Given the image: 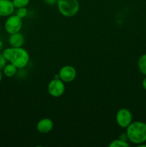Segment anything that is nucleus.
I'll return each instance as SVG.
<instances>
[{
    "label": "nucleus",
    "instance_id": "obj_16",
    "mask_svg": "<svg viewBox=\"0 0 146 147\" xmlns=\"http://www.w3.org/2000/svg\"><path fill=\"white\" fill-rule=\"evenodd\" d=\"M7 60H6L2 53H0V70H2L4 66L7 65Z\"/></svg>",
    "mask_w": 146,
    "mask_h": 147
},
{
    "label": "nucleus",
    "instance_id": "obj_13",
    "mask_svg": "<svg viewBox=\"0 0 146 147\" xmlns=\"http://www.w3.org/2000/svg\"><path fill=\"white\" fill-rule=\"evenodd\" d=\"M110 147H128L130 146V144L127 142V141L122 140L120 139H115L112 141L109 144Z\"/></svg>",
    "mask_w": 146,
    "mask_h": 147
},
{
    "label": "nucleus",
    "instance_id": "obj_6",
    "mask_svg": "<svg viewBox=\"0 0 146 147\" xmlns=\"http://www.w3.org/2000/svg\"><path fill=\"white\" fill-rule=\"evenodd\" d=\"M117 124L123 129H126L133 122L131 111L127 109H121L117 112L115 116Z\"/></svg>",
    "mask_w": 146,
    "mask_h": 147
},
{
    "label": "nucleus",
    "instance_id": "obj_2",
    "mask_svg": "<svg viewBox=\"0 0 146 147\" xmlns=\"http://www.w3.org/2000/svg\"><path fill=\"white\" fill-rule=\"evenodd\" d=\"M126 129L125 133L129 142L136 145L146 142V123L142 121L132 122Z\"/></svg>",
    "mask_w": 146,
    "mask_h": 147
},
{
    "label": "nucleus",
    "instance_id": "obj_10",
    "mask_svg": "<svg viewBox=\"0 0 146 147\" xmlns=\"http://www.w3.org/2000/svg\"><path fill=\"white\" fill-rule=\"evenodd\" d=\"M9 43L12 47H21L24 44V37L21 33H14L10 34L9 37Z\"/></svg>",
    "mask_w": 146,
    "mask_h": 147
},
{
    "label": "nucleus",
    "instance_id": "obj_22",
    "mask_svg": "<svg viewBox=\"0 0 146 147\" xmlns=\"http://www.w3.org/2000/svg\"><path fill=\"white\" fill-rule=\"evenodd\" d=\"M145 109H146V106H145Z\"/></svg>",
    "mask_w": 146,
    "mask_h": 147
},
{
    "label": "nucleus",
    "instance_id": "obj_4",
    "mask_svg": "<svg viewBox=\"0 0 146 147\" xmlns=\"http://www.w3.org/2000/svg\"><path fill=\"white\" fill-rule=\"evenodd\" d=\"M22 19L18 16L10 15L4 23V29L8 34H11L14 33L19 32L22 28Z\"/></svg>",
    "mask_w": 146,
    "mask_h": 147
},
{
    "label": "nucleus",
    "instance_id": "obj_20",
    "mask_svg": "<svg viewBox=\"0 0 146 147\" xmlns=\"http://www.w3.org/2000/svg\"><path fill=\"white\" fill-rule=\"evenodd\" d=\"M2 78H3V73H1V70H0V82H1V80H2Z\"/></svg>",
    "mask_w": 146,
    "mask_h": 147
},
{
    "label": "nucleus",
    "instance_id": "obj_9",
    "mask_svg": "<svg viewBox=\"0 0 146 147\" xmlns=\"http://www.w3.org/2000/svg\"><path fill=\"white\" fill-rule=\"evenodd\" d=\"M54 127V123L52 121L48 118L42 119L37 122V129L40 133L47 134L50 133Z\"/></svg>",
    "mask_w": 146,
    "mask_h": 147
},
{
    "label": "nucleus",
    "instance_id": "obj_12",
    "mask_svg": "<svg viewBox=\"0 0 146 147\" xmlns=\"http://www.w3.org/2000/svg\"><path fill=\"white\" fill-rule=\"evenodd\" d=\"M137 65H138V68L140 73L144 76H146V53L140 56Z\"/></svg>",
    "mask_w": 146,
    "mask_h": 147
},
{
    "label": "nucleus",
    "instance_id": "obj_8",
    "mask_svg": "<svg viewBox=\"0 0 146 147\" xmlns=\"http://www.w3.org/2000/svg\"><path fill=\"white\" fill-rule=\"evenodd\" d=\"M14 4L11 0H0V17H9L14 11Z\"/></svg>",
    "mask_w": 146,
    "mask_h": 147
},
{
    "label": "nucleus",
    "instance_id": "obj_18",
    "mask_svg": "<svg viewBox=\"0 0 146 147\" xmlns=\"http://www.w3.org/2000/svg\"><path fill=\"white\" fill-rule=\"evenodd\" d=\"M142 86H143V88L146 90V76L143 80V81H142Z\"/></svg>",
    "mask_w": 146,
    "mask_h": 147
},
{
    "label": "nucleus",
    "instance_id": "obj_21",
    "mask_svg": "<svg viewBox=\"0 0 146 147\" xmlns=\"http://www.w3.org/2000/svg\"><path fill=\"white\" fill-rule=\"evenodd\" d=\"M1 24H0V32H1Z\"/></svg>",
    "mask_w": 146,
    "mask_h": 147
},
{
    "label": "nucleus",
    "instance_id": "obj_11",
    "mask_svg": "<svg viewBox=\"0 0 146 147\" xmlns=\"http://www.w3.org/2000/svg\"><path fill=\"white\" fill-rule=\"evenodd\" d=\"M17 72V68L11 63L7 64L3 68V73L5 76L8 78L13 77L16 75Z\"/></svg>",
    "mask_w": 146,
    "mask_h": 147
},
{
    "label": "nucleus",
    "instance_id": "obj_5",
    "mask_svg": "<svg viewBox=\"0 0 146 147\" xmlns=\"http://www.w3.org/2000/svg\"><path fill=\"white\" fill-rule=\"evenodd\" d=\"M47 90L50 96L52 97L60 98L65 91V85L60 78H54L49 83Z\"/></svg>",
    "mask_w": 146,
    "mask_h": 147
},
{
    "label": "nucleus",
    "instance_id": "obj_14",
    "mask_svg": "<svg viewBox=\"0 0 146 147\" xmlns=\"http://www.w3.org/2000/svg\"><path fill=\"white\" fill-rule=\"evenodd\" d=\"M13 4L14 7L17 9L21 8V7H26L29 5L30 0H12Z\"/></svg>",
    "mask_w": 146,
    "mask_h": 147
},
{
    "label": "nucleus",
    "instance_id": "obj_1",
    "mask_svg": "<svg viewBox=\"0 0 146 147\" xmlns=\"http://www.w3.org/2000/svg\"><path fill=\"white\" fill-rule=\"evenodd\" d=\"M7 61L14 65L17 69H22L28 65L29 62V55L25 49L22 47H9L2 53Z\"/></svg>",
    "mask_w": 146,
    "mask_h": 147
},
{
    "label": "nucleus",
    "instance_id": "obj_15",
    "mask_svg": "<svg viewBox=\"0 0 146 147\" xmlns=\"http://www.w3.org/2000/svg\"><path fill=\"white\" fill-rule=\"evenodd\" d=\"M27 13H28V11H27L26 7H21V8H18L17 9L16 15L18 16L21 19H24L27 17Z\"/></svg>",
    "mask_w": 146,
    "mask_h": 147
},
{
    "label": "nucleus",
    "instance_id": "obj_17",
    "mask_svg": "<svg viewBox=\"0 0 146 147\" xmlns=\"http://www.w3.org/2000/svg\"><path fill=\"white\" fill-rule=\"evenodd\" d=\"M44 1L46 4H49V5H54L57 2V0H44Z\"/></svg>",
    "mask_w": 146,
    "mask_h": 147
},
{
    "label": "nucleus",
    "instance_id": "obj_3",
    "mask_svg": "<svg viewBox=\"0 0 146 147\" xmlns=\"http://www.w3.org/2000/svg\"><path fill=\"white\" fill-rule=\"evenodd\" d=\"M57 6L60 14L65 17H74L80 9L78 0H57Z\"/></svg>",
    "mask_w": 146,
    "mask_h": 147
},
{
    "label": "nucleus",
    "instance_id": "obj_19",
    "mask_svg": "<svg viewBox=\"0 0 146 147\" xmlns=\"http://www.w3.org/2000/svg\"><path fill=\"white\" fill-rule=\"evenodd\" d=\"M3 49V42L1 40H0V52L1 51V50Z\"/></svg>",
    "mask_w": 146,
    "mask_h": 147
},
{
    "label": "nucleus",
    "instance_id": "obj_7",
    "mask_svg": "<svg viewBox=\"0 0 146 147\" xmlns=\"http://www.w3.org/2000/svg\"><path fill=\"white\" fill-rule=\"evenodd\" d=\"M58 74L60 79L64 83H70L76 78L77 71L73 66L64 65L60 69Z\"/></svg>",
    "mask_w": 146,
    "mask_h": 147
}]
</instances>
